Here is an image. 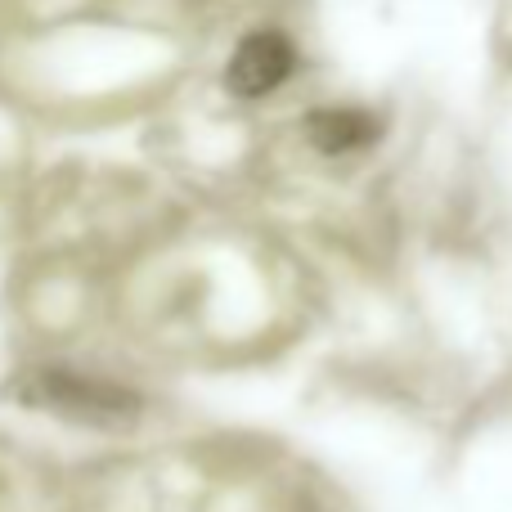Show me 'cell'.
Here are the masks:
<instances>
[{"mask_svg": "<svg viewBox=\"0 0 512 512\" xmlns=\"http://www.w3.org/2000/svg\"><path fill=\"white\" fill-rule=\"evenodd\" d=\"M23 400L36 409H54V414L81 418V423H117V418H131L135 409H140V400L126 396L113 382H90V378L59 373V369L32 373V378L23 382Z\"/></svg>", "mask_w": 512, "mask_h": 512, "instance_id": "cell-1", "label": "cell"}, {"mask_svg": "<svg viewBox=\"0 0 512 512\" xmlns=\"http://www.w3.org/2000/svg\"><path fill=\"white\" fill-rule=\"evenodd\" d=\"M306 135L319 153H355L378 140V122L360 108H324L306 122Z\"/></svg>", "mask_w": 512, "mask_h": 512, "instance_id": "cell-3", "label": "cell"}, {"mask_svg": "<svg viewBox=\"0 0 512 512\" xmlns=\"http://www.w3.org/2000/svg\"><path fill=\"white\" fill-rule=\"evenodd\" d=\"M297 68V50L283 32H252L234 45L230 68H225V86L239 99H261L279 90Z\"/></svg>", "mask_w": 512, "mask_h": 512, "instance_id": "cell-2", "label": "cell"}]
</instances>
